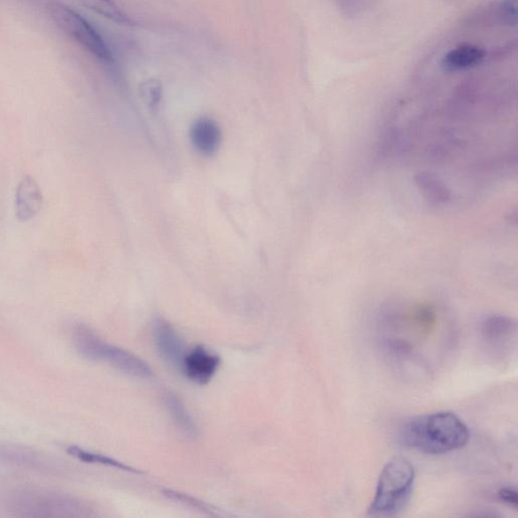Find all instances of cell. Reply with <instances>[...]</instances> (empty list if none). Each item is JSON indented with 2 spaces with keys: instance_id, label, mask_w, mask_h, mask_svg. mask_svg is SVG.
Here are the masks:
<instances>
[{
  "instance_id": "6",
  "label": "cell",
  "mask_w": 518,
  "mask_h": 518,
  "mask_svg": "<svg viewBox=\"0 0 518 518\" xmlns=\"http://www.w3.org/2000/svg\"><path fill=\"white\" fill-rule=\"evenodd\" d=\"M221 365V359L203 346H197L184 356L182 370L198 385H205L214 378Z\"/></svg>"
},
{
  "instance_id": "1",
  "label": "cell",
  "mask_w": 518,
  "mask_h": 518,
  "mask_svg": "<svg viewBox=\"0 0 518 518\" xmlns=\"http://www.w3.org/2000/svg\"><path fill=\"white\" fill-rule=\"evenodd\" d=\"M403 446L425 453L445 455L465 448L470 431L460 418L450 411L409 418L398 432Z\"/></svg>"
},
{
  "instance_id": "2",
  "label": "cell",
  "mask_w": 518,
  "mask_h": 518,
  "mask_svg": "<svg viewBox=\"0 0 518 518\" xmlns=\"http://www.w3.org/2000/svg\"><path fill=\"white\" fill-rule=\"evenodd\" d=\"M414 482L415 469L410 460L402 457L390 460L380 474L368 514L381 517L398 515L410 501Z\"/></svg>"
},
{
  "instance_id": "17",
  "label": "cell",
  "mask_w": 518,
  "mask_h": 518,
  "mask_svg": "<svg viewBox=\"0 0 518 518\" xmlns=\"http://www.w3.org/2000/svg\"><path fill=\"white\" fill-rule=\"evenodd\" d=\"M165 493L166 496H168V498H172L175 500H182V502H187L188 505H189L190 506H194V507H197L198 509L205 510V512L208 513L210 510V507L208 506L204 505V503L201 501H198L193 498H190V496H189V495L179 493L176 491H166Z\"/></svg>"
},
{
  "instance_id": "8",
  "label": "cell",
  "mask_w": 518,
  "mask_h": 518,
  "mask_svg": "<svg viewBox=\"0 0 518 518\" xmlns=\"http://www.w3.org/2000/svg\"><path fill=\"white\" fill-rule=\"evenodd\" d=\"M42 205L43 196L38 182L30 175L24 176L16 194V213L19 221L27 222L37 216Z\"/></svg>"
},
{
  "instance_id": "14",
  "label": "cell",
  "mask_w": 518,
  "mask_h": 518,
  "mask_svg": "<svg viewBox=\"0 0 518 518\" xmlns=\"http://www.w3.org/2000/svg\"><path fill=\"white\" fill-rule=\"evenodd\" d=\"M67 452L69 453V455L73 456L85 463L99 464L106 467L116 468V469L126 472L136 474L142 473L141 471L134 469V468L130 466H127L122 462H119V460L99 455V453L84 451L81 448H77V446H70V448L67 450Z\"/></svg>"
},
{
  "instance_id": "5",
  "label": "cell",
  "mask_w": 518,
  "mask_h": 518,
  "mask_svg": "<svg viewBox=\"0 0 518 518\" xmlns=\"http://www.w3.org/2000/svg\"><path fill=\"white\" fill-rule=\"evenodd\" d=\"M47 12L55 25L87 51L99 60L104 62L112 60L111 50L106 46L101 35L80 13L60 2L49 3Z\"/></svg>"
},
{
  "instance_id": "15",
  "label": "cell",
  "mask_w": 518,
  "mask_h": 518,
  "mask_svg": "<svg viewBox=\"0 0 518 518\" xmlns=\"http://www.w3.org/2000/svg\"><path fill=\"white\" fill-rule=\"evenodd\" d=\"M81 4L89 10L101 14L118 24H130L131 20L111 0H80Z\"/></svg>"
},
{
  "instance_id": "13",
  "label": "cell",
  "mask_w": 518,
  "mask_h": 518,
  "mask_svg": "<svg viewBox=\"0 0 518 518\" xmlns=\"http://www.w3.org/2000/svg\"><path fill=\"white\" fill-rule=\"evenodd\" d=\"M418 189L427 200L439 205L448 203L451 197L450 189L435 174L422 173L416 176Z\"/></svg>"
},
{
  "instance_id": "7",
  "label": "cell",
  "mask_w": 518,
  "mask_h": 518,
  "mask_svg": "<svg viewBox=\"0 0 518 518\" xmlns=\"http://www.w3.org/2000/svg\"><path fill=\"white\" fill-rule=\"evenodd\" d=\"M153 338L159 356L167 365L182 368L186 352L182 338L165 319H156L153 323Z\"/></svg>"
},
{
  "instance_id": "10",
  "label": "cell",
  "mask_w": 518,
  "mask_h": 518,
  "mask_svg": "<svg viewBox=\"0 0 518 518\" xmlns=\"http://www.w3.org/2000/svg\"><path fill=\"white\" fill-rule=\"evenodd\" d=\"M484 57L485 52L477 46H460L445 56L443 66L446 71L466 70L478 66Z\"/></svg>"
},
{
  "instance_id": "16",
  "label": "cell",
  "mask_w": 518,
  "mask_h": 518,
  "mask_svg": "<svg viewBox=\"0 0 518 518\" xmlns=\"http://www.w3.org/2000/svg\"><path fill=\"white\" fill-rule=\"evenodd\" d=\"M142 96L151 106L158 105L161 98V84L158 81H148L142 85Z\"/></svg>"
},
{
  "instance_id": "18",
  "label": "cell",
  "mask_w": 518,
  "mask_h": 518,
  "mask_svg": "<svg viewBox=\"0 0 518 518\" xmlns=\"http://www.w3.org/2000/svg\"><path fill=\"white\" fill-rule=\"evenodd\" d=\"M499 499L505 503V505L513 507L514 509L517 508V492L514 488L513 487H505L501 488L498 493Z\"/></svg>"
},
{
  "instance_id": "19",
  "label": "cell",
  "mask_w": 518,
  "mask_h": 518,
  "mask_svg": "<svg viewBox=\"0 0 518 518\" xmlns=\"http://www.w3.org/2000/svg\"><path fill=\"white\" fill-rule=\"evenodd\" d=\"M503 12H505L507 23L514 25L516 23V0H506L503 4Z\"/></svg>"
},
{
  "instance_id": "4",
  "label": "cell",
  "mask_w": 518,
  "mask_h": 518,
  "mask_svg": "<svg viewBox=\"0 0 518 518\" xmlns=\"http://www.w3.org/2000/svg\"><path fill=\"white\" fill-rule=\"evenodd\" d=\"M11 509L17 516L69 518L87 515L88 507L69 495L49 491H24L13 496Z\"/></svg>"
},
{
  "instance_id": "12",
  "label": "cell",
  "mask_w": 518,
  "mask_h": 518,
  "mask_svg": "<svg viewBox=\"0 0 518 518\" xmlns=\"http://www.w3.org/2000/svg\"><path fill=\"white\" fill-rule=\"evenodd\" d=\"M516 330L513 319L505 316H491L482 325V333L488 343L499 344L512 337Z\"/></svg>"
},
{
  "instance_id": "3",
  "label": "cell",
  "mask_w": 518,
  "mask_h": 518,
  "mask_svg": "<svg viewBox=\"0 0 518 518\" xmlns=\"http://www.w3.org/2000/svg\"><path fill=\"white\" fill-rule=\"evenodd\" d=\"M73 344L85 359L106 363L119 371L139 379H151L152 368L146 361L120 347L106 344L88 326L77 325L73 333Z\"/></svg>"
},
{
  "instance_id": "9",
  "label": "cell",
  "mask_w": 518,
  "mask_h": 518,
  "mask_svg": "<svg viewBox=\"0 0 518 518\" xmlns=\"http://www.w3.org/2000/svg\"><path fill=\"white\" fill-rule=\"evenodd\" d=\"M190 138L198 151L211 155L217 151L221 144V130L211 119H200L191 127Z\"/></svg>"
},
{
  "instance_id": "11",
  "label": "cell",
  "mask_w": 518,
  "mask_h": 518,
  "mask_svg": "<svg viewBox=\"0 0 518 518\" xmlns=\"http://www.w3.org/2000/svg\"><path fill=\"white\" fill-rule=\"evenodd\" d=\"M169 415L184 436L195 437L197 435V424L193 416L184 406L183 402L174 393L167 392L163 396Z\"/></svg>"
}]
</instances>
